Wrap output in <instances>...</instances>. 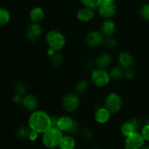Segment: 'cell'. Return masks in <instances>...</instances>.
Here are the masks:
<instances>
[{"label": "cell", "instance_id": "1", "mask_svg": "<svg viewBox=\"0 0 149 149\" xmlns=\"http://www.w3.org/2000/svg\"><path fill=\"white\" fill-rule=\"evenodd\" d=\"M28 126L31 130L43 134L52 127V116L43 110H37L31 112L28 120Z\"/></svg>", "mask_w": 149, "mask_h": 149}, {"label": "cell", "instance_id": "2", "mask_svg": "<svg viewBox=\"0 0 149 149\" xmlns=\"http://www.w3.org/2000/svg\"><path fill=\"white\" fill-rule=\"evenodd\" d=\"M45 41L48 48L53 49L55 52L62 50L66 45V39L65 35L60 31L52 29L49 31L45 36Z\"/></svg>", "mask_w": 149, "mask_h": 149}, {"label": "cell", "instance_id": "3", "mask_svg": "<svg viewBox=\"0 0 149 149\" xmlns=\"http://www.w3.org/2000/svg\"><path fill=\"white\" fill-rule=\"evenodd\" d=\"M63 132L57 127H52L42 134V142L47 148L54 149L58 147Z\"/></svg>", "mask_w": 149, "mask_h": 149}, {"label": "cell", "instance_id": "4", "mask_svg": "<svg viewBox=\"0 0 149 149\" xmlns=\"http://www.w3.org/2000/svg\"><path fill=\"white\" fill-rule=\"evenodd\" d=\"M90 80L95 87L103 88L109 84L111 78L109 72L104 68H95L91 71Z\"/></svg>", "mask_w": 149, "mask_h": 149}, {"label": "cell", "instance_id": "5", "mask_svg": "<svg viewBox=\"0 0 149 149\" xmlns=\"http://www.w3.org/2000/svg\"><path fill=\"white\" fill-rule=\"evenodd\" d=\"M123 99L119 93L111 92L106 95L104 100V106L111 114L118 113L123 107Z\"/></svg>", "mask_w": 149, "mask_h": 149}, {"label": "cell", "instance_id": "6", "mask_svg": "<svg viewBox=\"0 0 149 149\" xmlns=\"http://www.w3.org/2000/svg\"><path fill=\"white\" fill-rule=\"evenodd\" d=\"M63 108L68 113H74L80 106V97L77 93H68L63 96L61 102Z\"/></svg>", "mask_w": 149, "mask_h": 149}, {"label": "cell", "instance_id": "7", "mask_svg": "<svg viewBox=\"0 0 149 149\" xmlns=\"http://www.w3.org/2000/svg\"><path fill=\"white\" fill-rule=\"evenodd\" d=\"M141 122L137 118H132L123 122L120 128L121 133L124 137H127L135 132L141 131Z\"/></svg>", "mask_w": 149, "mask_h": 149}, {"label": "cell", "instance_id": "8", "mask_svg": "<svg viewBox=\"0 0 149 149\" xmlns=\"http://www.w3.org/2000/svg\"><path fill=\"white\" fill-rule=\"evenodd\" d=\"M145 141L141 132H135L125 138L124 147L125 149H141L144 146Z\"/></svg>", "mask_w": 149, "mask_h": 149}, {"label": "cell", "instance_id": "9", "mask_svg": "<svg viewBox=\"0 0 149 149\" xmlns=\"http://www.w3.org/2000/svg\"><path fill=\"white\" fill-rule=\"evenodd\" d=\"M105 36L100 31H91L85 36L84 42L85 44L90 47H98L103 44Z\"/></svg>", "mask_w": 149, "mask_h": 149}, {"label": "cell", "instance_id": "10", "mask_svg": "<svg viewBox=\"0 0 149 149\" xmlns=\"http://www.w3.org/2000/svg\"><path fill=\"white\" fill-rule=\"evenodd\" d=\"M43 34V29L40 23H31L26 30V37L31 42H36L42 37Z\"/></svg>", "mask_w": 149, "mask_h": 149}, {"label": "cell", "instance_id": "11", "mask_svg": "<svg viewBox=\"0 0 149 149\" xmlns=\"http://www.w3.org/2000/svg\"><path fill=\"white\" fill-rule=\"evenodd\" d=\"M97 10L100 17L103 19H111L116 14L117 6L115 3H102Z\"/></svg>", "mask_w": 149, "mask_h": 149}, {"label": "cell", "instance_id": "12", "mask_svg": "<svg viewBox=\"0 0 149 149\" xmlns=\"http://www.w3.org/2000/svg\"><path fill=\"white\" fill-rule=\"evenodd\" d=\"M117 61L119 65H120L125 70L132 68L135 63V59H134L133 55L130 52H127V51L119 53V55H118Z\"/></svg>", "mask_w": 149, "mask_h": 149}, {"label": "cell", "instance_id": "13", "mask_svg": "<svg viewBox=\"0 0 149 149\" xmlns=\"http://www.w3.org/2000/svg\"><path fill=\"white\" fill-rule=\"evenodd\" d=\"M22 106L26 111L33 112L37 110L39 107V100L36 96L33 94H26L23 96Z\"/></svg>", "mask_w": 149, "mask_h": 149}, {"label": "cell", "instance_id": "14", "mask_svg": "<svg viewBox=\"0 0 149 149\" xmlns=\"http://www.w3.org/2000/svg\"><path fill=\"white\" fill-rule=\"evenodd\" d=\"M76 121L70 116H61L58 117L56 121V125L55 127L61 130L63 132L68 133L70 130L74 126Z\"/></svg>", "mask_w": 149, "mask_h": 149}, {"label": "cell", "instance_id": "15", "mask_svg": "<svg viewBox=\"0 0 149 149\" xmlns=\"http://www.w3.org/2000/svg\"><path fill=\"white\" fill-rule=\"evenodd\" d=\"M95 12L94 9L83 6L77 13V18L81 23H89L94 19Z\"/></svg>", "mask_w": 149, "mask_h": 149}, {"label": "cell", "instance_id": "16", "mask_svg": "<svg viewBox=\"0 0 149 149\" xmlns=\"http://www.w3.org/2000/svg\"><path fill=\"white\" fill-rule=\"evenodd\" d=\"M111 117V113L104 106L97 108L94 113L95 121L100 125L108 123L110 121Z\"/></svg>", "mask_w": 149, "mask_h": 149}, {"label": "cell", "instance_id": "17", "mask_svg": "<svg viewBox=\"0 0 149 149\" xmlns=\"http://www.w3.org/2000/svg\"><path fill=\"white\" fill-rule=\"evenodd\" d=\"M116 29V23L111 19H104L100 24V31L105 37L113 36Z\"/></svg>", "mask_w": 149, "mask_h": 149}, {"label": "cell", "instance_id": "18", "mask_svg": "<svg viewBox=\"0 0 149 149\" xmlns=\"http://www.w3.org/2000/svg\"><path fill=\"white\" fill-rule=\"evenodd\" d=\"M29 17L31 23H40L45 19V10L40 7H33L29 12Z\"/></svg>", "mask_w": 149, "mask_h": 149}, {"label": "cell", "instance_id": "19", "mask_svg": "<svg viewBox=\"0 0 149 149\" xmlns=\"http://www.w3.org/2000/svg\"><path fill=\"white\" fill-rule=\"evenodd\" d=\"M113 58L109 53H102L97 57L95 61L96 68H109L112 63Z\"/></svg>", "mask_w": 149, "mask_h": 149}, {"label": "cell", "instance_id": "20", "mask_svg": "<svg viewBox=\"0 0 149 149\" xmlns=\"http://www.w3.org/2000/svg\"><path fill=\"white\" fill-rule=\"evenodd\" d=\"M77 146L75 138L73 135L66 134L63 135L58 147L60 149H75Z\"/></svg>", "mask_w": 149, "mask_h": 149}, {"label": "cell", "instance_id": "21", "mask_svg": "<svg viewBox=\"0 0 149 149\" xmlns=\"http://www.w3.org/2000/svg\"><path fill=\"white\" fill-rule=\"evenodd\" d=\"M125 70L122 68L120 65H116L111 68L109 74L111 79L119 81L125 77Z\"/></svg>", "mask_w": 149, "mask_h": 149}, {"label": "cell", "instance_id": "22", "mask_svg": "<svg viewBox=\"0 0 149 149\" xmlns=\"http://www.w3.org/2000/svg\"><path fill=\"white\" fill-rule=\"evenodd\" d=\"M10 19L11 15L9 10L4 7H0V27L7 25L10 22Z\"/></svg>", "mask_w": 149, "mask_h": 149}, {"label": "cell", "instance_id": "23", "mask_svg": "<svg viewBox=\"0 0 149 149\" xmlns=\"http://www.w3.org/2000/svg\"><path fill=\"white\" fill-rule=\"evenodd\" d=\"M31 131V130L29 126H21L16 130V136L20 140L28 139Z\"/></svg>", "mask_w": 149, "mask_h": 149}, {"label": "cell", "instance_id": "24", "mask_svg": "<svg viewBox=\"0 0 149 149\" xmlns=\"http://www.w3.org/2000/svg\"><path fill=\"white\" fill-rule=\"evenodd\" d=\"M88 81L85 79H81L75 84V93L78 95H83L88 90Z\"/></svg>", "mask_w": 149, "mask_h": 149}, {"label": "cell", "instance_id": "25", "mask_svg": "<svg viewBox=\"0 0 149 149\" xmlns=\"http://www.w3.org/2000/svg\"><path fill=\"white\" fill-rule=\"evenodd\" d=\"M14 89L16 94L21 95H23V96H24L26 94H27V91H28L27 85H26V84L24 82V81H21V80H18V81H16L14 86Z\"/></svg>", "mask_w": 149, "mask_h": 149}, {"label": "cell", "instance_id": "26", "mask_svg": "<svg viewBox=\"0 0 149 149\" xmlns=\"http://www.w3.org/2000/svg\"><path fill=\"white\" fill-rule=\"evenodd\" d=\"M50 59L52 65L55 68H60L63 64V57L59 52H55L53 55L50 57Z\"/></svg>", "mask_w": 149, "mask_h": 149}, {"label": "cell", "instance_id": "27", "mask_svg": "<svg viewBox=\"0 0 149 149\" xmlns=\"http://www.w3.org/2000/svg\"><path fill=\"white\" fill-rule=\"evenodd\" d=\"M81 3L84 7L92 9H97L103 3V0H80Z\"/></svg>", "mask_w": 149, "mask_h": 149}, {"label": "cell", "instance_id": "28", "mask_svg": "<svg viewBox=\"0 0 149 149\" xmlns=\"http://www.w3.org/2000/svg\"><path fill=\"white\" fill-rule=\"evenodd\" d=\"M117 44L118 42L116 38L113 37V36H111L105 37L103 45H104L105 47L108 49H113L117 46Z\"/></svg>", "mask_w": 149, "mask_h": 149}, {"label": "cell", "instance_id": "29", "mask_svg": "<svg viewBox=\"0 0 149 149\" xmlns=\"http://www.w3.org/2000/svg\"><path fill=\"white\" fill-rule=\"evenodd\" d=\"M139 14L143 20L149 21V3L143 4L139 10Z\"/></svg>", "mask_w": 149, "mask_h": 149}, {"label": "cell", "instance_id": "30", "mask_svg": "<svg viewBox=\"0 0 149 149\" xmlns=\"http://www.w3.org/2000/svg\"><path fill=\"white\" fill-rule=\"evenodd\" d=\"M140 132L146 141H149V119L145 121L144 125L141 127Z\"/></svg>", "mask_w": 149, "mask_h": 149}, {"label": "cell", "instance_id": "31", "mask_svg": "<svg viewBox=\"0 0 149 149\" xmlns=\"http://www.w3.org/2000/svg\"><path fill=\"white\" fill-rule=\"evenodd\" d=\"M94 132L92 129L90 128H86L83 131V136L85 139L87 140H92L94 138Z\"/></svg>", "mask_w": 149, "mask_h": 149}, {"label": "cell", "instance_id": "32", "mask_svg": "<svg viewBox=\"0 0 149 149\" xmlns=\"http://www.w3.org/2000/svg\"><path fill=\"white\" fill-rule=\"evenodd\" d=\"M39 132H36V131L34 130H31L30 134H29V136L28 139H29L30 141H31V142H34V141H37L38 138H39Z\"/></svg>", "mask_w": 149, "mask_h": 149}, {"label": "cell", "instance_id": "33", "mask_svg": "<svg viewBox=\"0 0 149 149\" xmlns=\"http://www.w3.org/2000/svg\"><path fill=\"white\" fill-rule=\"evenodd\" d=\"M135 77V72L132 71V68L130 69L125 70V78L127 80L133 79Z\"/></svg>", "mask_w": 149, "mask_h": 149}, {"label": "cell", "instance_id": "34", "mask_svg": "<svg viewBox=\"0 0 149 149\" xmlns=\"http://www.w3.org/2000/svg\"><path fill=\"white\" fill-rule=\"evenodd\" d=\"M23 95H21L16 94L13 96V100L15 104H22L23 103Z\"/></svg>", "mask_w": 149, "mask_h": 149}, {"label": "cell", "instance_id": "35", "mask_svg": "<svg viewBox=\"0 0 149 149\" xmlns=\"http://www.w3.org/2000/svg\"><path fill=\"white\" fill-rule=\"evenodd\" d=\"M116 0H103V3H115Z\"/></svg>", "mask_w": 149, "mask_h": 149}, {"label": "cell", "instance_id": "36", "mask_svg": "<svg viewBox=\"0 0 149 149\" xmlns=\"http://www.w3.org/2000/svg\"><path fill=\"white\" fill-rule=\"evenodd\" d=\"M141 149H149V146H143Z\"/></svg>", "mask_w": 149, "mask_h": 149}, {"label": "cell", "instance_id": "37", "mask_svg": "<svg viewBox=\"0 0 149 149\" xmlns=\"http://www.w3.org/2000/svg\"><path fill=\"white\" fill-rule=\"evenodd\" d=\"M91 149H99V148H91Z\"/></svg>", "mask_w": 149, "mask_h": 149}]
</instances>
